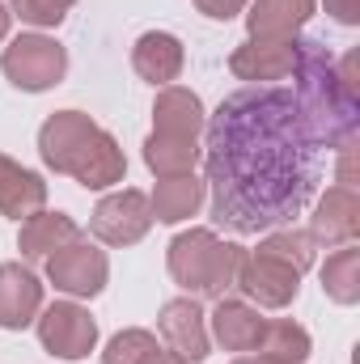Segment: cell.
I'll return each mask as SVG.
<instances>
[{
  "instance_id": "12",
  "label": "cell",
  "mask_w": 360,
  "mask_h": 364,
  "mask_svg": "<svg viewBox=\"0 0 360 364\" xmlns=\"http://www.w3.org/2000/svg\"><path fill=\"white\" fill-rule=\"evenodd\" d=\"M292 64H297V38H284V43L250 38L229 55V73L250 85H271V81L292 77Z\"/></svg>"
},
{
  "instance_id": "5",
  "label": "cell",
  "mask_w": 360,
  "mask_h": 364,
  "mask_svg": "<svg viewBox=\"0 0 360 364\" xmlns=\"http://www.w3.org/2000/svg\"><path fill=\"white\" fill-rule=\"evenodd\" d=\"M0 68L4 77L26 93H43V90H55L68 73V51L47 38V34H17L4 55H0Z\"/></svg>"
},
{
  "instance_id": "26",
  "label": "cell",
  "mask_w": 360,
  "mask_h": 364,
  "mask_svg": "<svg viewBox=\"0 0 360 364\" xmlns=\"http://www.w3.org/2000/svg\"><path fill=\"white\" fill-rule=\"evenodd\" d=\"M73 4H77V0H9L13 17H21L26 26H38V30L60 26V21L68 17V9H73Z\"/></svg>"
},
{
  "instance_id": "27",
  "label": "cell",
  "mask_w": 360,
  "mask_h": 364,
  "mask_svg": "<svg viewBox=\"0 0 360 364\" xmlns=\"http://www.w3.org/2000/svg\"><path fill=\"white\" fill-rule=\"evenodd\" d=\"M246 4H250V0H195V9H199L203 17H212V21H229V17L246 13Z\"/></svg>"
},
{
  "instance_id": "19",
  "label": "cell",
  "mask_w": 360,
  "mask_h": 364,
  "mask_svg": "<svg viewBox=\"0 0 360 364\" xmlns=\"http://www.w3.org/2000/svg\"><path fill=\"white\" fill-rule=\"evenodd\" d=\"M47 203V182L43 174L17 166L13 157L0 153V216H13V220H26L34 212H43Z\"/></svg>"
},
{
  "instance_id": "18",
  "label": "cell",
  "mask_w": 360,
  "mask_h": 364,
  "mask_svg": "<svg viewBox=\"0 0 360 364\" xmlns=\"http://www.w3.org/2000/svg\"><path fill=\"white\" fill-rule=\"evenodd\" d=\"M203 123H208V114H203L199 93L182 90V85H162V90H157V102H153V132L199 140Z\"/></svg>"
},
{
  "instance_id": "3",
  "label": "cell",
  "mask_w": 360,
  "mask_h": 364,
  "mask_svg": "<svg viewBox=\"0 0 360 364\" xmlns=\"http://www.w3.org/2000/svg\"><path fill=\"white\" fill-rule=\"evenodd\" d=\"M38 153L55 174L77 178L85 191H106L127 174L119 140L106 127H97L85 110H55L38 127Z\"/></svg>"
},
{
  "instance_id": "22",
  "label": "cell",
  "mask_w": 360,
  "mask_h": 364,
  "mask_svg": "<svg viewBox=\"0 0 360 364\" xmlns=\"http://www.w3.org/2000/svg\"><path fill=\"white\" fill-rule=\"evenodd\" d=\"M102 364H191V360H182L179 352L162 348L153 331L132 326V331H119V335L106 343Z\"/></svg>"
},
{
  "instance_id": "10",
  "label": "cell",
  "mask_w": 360,
  "mask_h": 364,
  "mask_svg": "<svg viewBox=\"0 0 360 364\" xmlns=\"http://www.w3.org/2000/svg\"><path fill=\"white\" fill-rule=\"evenodd\" d=\"M305 233L314 237V246H327V250L352 246L360 237V195L348 191V186H331V191L318 199V208H314Z\"/></svg>"
},
{
  "instance_id": "1",
  "label": "cell",
  "mask_w": 360,
  "mask_h": 364,
  "mask_svg": "<svg viewBox=\"0 0 360 364\" xmlns=\"http://www.w3.org/2000/svg\"><path fill=\"white\" fill-rule=\"evenodd\" d=\"M208 127L212 216L233 233H263L292 220L318 186V140L297 97L255 85L216 106Z\"/></svg>"
},
{
  "instance_id": "7",
  "label": "cell",
  "mask_w": 360,
  "mask_h": 364,
  "mask_svg": "<svg viewBox=\"0 0 360 364\" xmlns=\"http://www.w3.org/2000/svg\"><path fill=\"white\" fill-rule=\"evenodd\" d=\"M34 322H38V343L55 360H85L97 348V322L77 301H55V305L38 309Z\"/></svg>"
},
{
  "instance_id": "31",
  "label": "cell",
  "mask_w": 360,
  "mask_h": 364,
  "mask_svg": "<svg viewBox=\"0 0 360 364\" xmlns=\"http://www.w3.org/2000/svg\"><path fill=\"white\" fill-rule=\"evenodd\" d=\"M233 364H271V360H263V356H255V352H246V356H238Z\"/></svg>"
},
{
  "instance_id": "17",
  "label": "cell",
  "mask_w": 360,
  "mask_h": 364,
  "mask_svg": "<svg viewBox=\"0 0 360 364\" xmlns=\"http://www.w3.org/2000/svg\"><path fill=\"white\" fill-rule=\"evenodd\" d=\"M318 0H250L246 4V30L250 38H297L301 26L314 17Z\"/></svg>"
},
{
  "instance_id": "24",
  "label": "cell",
  "mask_w": 360,
  "mask_h": 364,
  "mask_svg": "<svg viewBox=\"0 0 360 364\" xmlns=\"http://www.w3.org/2000/svg\"><path fill=\"white\" fill-rule=\"evenodd\" d=\"M322 292L335 305H356L360 301V250H356V242L352 246H339L322 263Z\"/></svg>"
},
{
  "instance_id": "2",
  "label": "cell",
  "mask_w": 360,
  "mask_h": 364,
  "mask_svg": "<svg viewBox=\"0 0 360 364\" xmlns=\"http://www.w3.org/2000/svg\"><path fill=\"white\" fill-rule=\"evenodd\" d=\"M297 110L305 119V127L314 132L318 144L327 149H344L356 144L360 136V90H352L339 68L335 55L327 51L322 38H297Z\"/></svg>"
},
{
  "instance_id": "25",
  "label": "cell",
  "mask_w": 360,
  "mask_h": 364,
  "mask_svg": "<svg viewBox=\"0 0 360 364\" xmlns=\"http://www.w3.org/2000/svg\"><path fill=\"white\" fill-rule=\"evenodd\" d=\"M263 246H271L275 255H284L297 272H309L314 267V255H318V246H314V237L305 229H275V233L263 237Z\"/></svg>"
},
{
  "instance_id": "8",
  "label": "cell",
  "mask_w": 360,
  "mask_h": 364,
  "mask_svg": "<svg viewBox=\"0 0 360 364\" xmlns=\"http://www.w3.org/2000/svg\"><path fill=\"white\" fill-rule=\"evenodd\" d=\"M149 229H153L149 195L144 191H132V186L106 195L90 216V233L102 246H136Z\"/></svg>"
},
{
  "instance_id": "11",
  "label": "cell",
  "mask_w": 360,
  "mask_h": 364,
  "mask_svg": "<svg viewBox=\"0 0 360 364\" xmlns=\"http://www.w3.org/2000/svg\"><path fill=\"white\" fill-rule=\"evenodd\" d=\"M157 326H162L166 348L179 352L182 360H191V364L208 360L212 339H208V318H203V309H199L195 296H174V301H166Z\"/></svg>"
},
{
  "instance_id": "14",
  "label": "cell",
  "mask_w": 360,
  "mask_h": 364,
  "mask_svg": "<svg viewBox=\"0 0 360 364\" xmlns=\"http://www.w3.org/2000/svg\"><path fill=\"white\" fill-rule=\"evenodd\" d=\"M208 322H212V339H216L225 352H238V356L255 352L259 339H263V326H268V318H259L255 305H246V301H229V296L216 301V309H212Z\"/></svg>"
},
{
  "instance_id": "16",
  "label": "cell",
  "mask_w": 360,
  "mask_h": 364,
  "mask_svg": "<svg viewBox=\"0 0 360 364\" xmlns=\"http://www.w3.org/2000/svg\"><path fill=\"white\" fill-rule=\"evenodd\" d=\"M81 237V225L64 212H34L21 220V233H17V250L21 259L30 263H47L55 250H64L68 242Z\"/></svg>"
},
{
  "instance_id": "30",
  "label": "cell",
  "mask_w": 360,
  "mask_h": 364,
  "mask_svg": "<svg viewBox=\"0 0 360 364\" xmlns=\"http://www.w3.org/2000/svg\"><path fill=\"white\" fill-rule=\"evenodd\" d=\"M9 21H13V13H9V9H4V4H0V43H4V38H9Z\"/></svg>"
},
{
  "instance_id": "13",
  "label": "cell",
  "mask_w": 360,
  "mask_h": 364,
  "mask_svg": "<svg viewBox=\"0 0 360 364\" xmlns=\"http://www.w3.org/2000/svg\"><path fill=\"white\" fill-rule=\"evenodd\" d=\"M43 309V284L21 263H0V331H26Z\"/></svg>"
},
{
  "instance_id": "28",
  "label": "cell",
  "mask_w": 360,
  "mask_h": 364,
  "mask_svg": "<svg viewBox=\"0 0 360 364\" xmlns=\"http://www.w3.org/2000/svg\"><path fill=\"white\" fill-rule=\"evenodd\" d=\"M339 26H360V0H322Z\"/></svg>"
},
{
  "instance_id": "9",
  "label": "cell",
  "mask_w": 360,
  "mask_h": 364,
  "mask_svg": "<svg viewBox=\"0 0 360 364\" xmlns=\"http://www.w3.org/2000/svg\"><path fill=\"white\" fill-rule=\"evenodd\" d=\"M47 279H51L60 292L90 301V296H97V292L106 288V279H110V259H106V250H97L93 242L77 237V242H68L64 250H55V255L47 259Z\"/></svg>"
},
{
  "instance_id": "20",
  "label": "cell",
  "mask_w": 360,
  "mask_h": 364,
  "mask_svg": "<svg viewBox=\"0 0 360 364\" xmlns=\"http://www.w3.org/2000/svg\"><path fill=\"white\" fill-rule=\"evenodd\" d=\"M203 195L208 186L195 178V174H179V178H157L153 195H149V208H153V220L162 225H182L191 220L199 208H203Z\"/></svg>"
},
{
  "instance_id": "23",
  "label": "cell",
  "mask_w": 360,
  "mask_h": 364,
  "mask_svg": "<svg viewBox=\"0 0 360 364\" xmlns=\"http://www.w3.org/2000/svg\"><path fill=\"white\" fill-rule=\"evenodd\" d=\"M309 331L297 326L292 318H268L263 326V339L255 348V356H263L271 364H305L309 360Z\"/></svg>"
},
{
  "instance_id": "4",
  "label": "cell",
  "mask_w": 360,
  "mask_h": 364,
  "mask_svg": "<svg viewBox=\"0 0 360 364\" xmlns=\"http://www.w3.org/2000/svg\"><path fill=\"white\" fill-rule=\"evenodd\" d=\"M246 250L238 242L216 237L212 229H186L170 242L166 267L174 275V284L186 288V296H203V301H221L242 272Z\"/></svg>"
},
{
  "instance_id": "21",
  "label": "cell",
  "mask_w": 360,
  "mask_h": 364,
  "mask_svg": "<svg viewBox=\"0 0 360 364\" xmlns=\"http://www.w3.org/2000/svg\"><path fill=\"white\" fill-rule=\"evenodd\" d=\"M195 161H199V140H191V136H162V132H153L144 140V166L157 178L195 174Z\"/></svg>"
},
{
  "instance_id": "6",
  "label": "cell",
  "mask_w": 360,
  "mask_h": 364,
  "mask_svg": "<svg viewBox=\"0 0 360 364\" xmlns=\"http://www.w3.org/2000/svg\"><path fill=\"white\" fill-rule=\"evenodd\" d=\"M301 275L284 255H275L271 246L259 242V250H246V259H242V272H238V284L233 288H242L259 309H284V305H292L297 301V292H301Z\"/></svg>"
},
{
  "instance_id": "29",
  "label": "cell",
  "mask_w": 360,
  "mask_h": 364,
  "mask_svg": "<svg viewBox=\"0 0 360 364\" xmlns=\"http://www.w3.org/2000/svg\"><path fill=\"white\" fill-rule=\"evenodd\" d=\"M339 186L356 191V144H344L339 149Z\"/></svg>"
},
{
  "instance_id": "15",
  "label": "cell",
  "mask_w": 360,
  "mask_h": 364,
  "mask_svg": "<svg viewBox=\"0 0 360 364\" xmlns=\"http://www.w3.org/2000/svg\"><path fill=\"white\" fill-rule=\"evenodd\" d=\"M182 64H186V51H182L179 38L166 34V30H149V34H140L136 47H132V68H136V77L149 81V85H174L179 73H182Z\"/></svg>"
}]
</instances>
